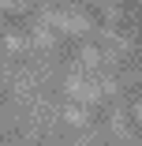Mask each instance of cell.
Here are the masks:
<instances>
[{
	"mask_svg": "<svg viewBox=\"0 0 142 146\" xmlns=\"http://www.w3.org/2000/svg\"><path fill=\"white\" fill-rule=\"evenodd\" d=\"M79 60H82V64H90V68H97V64H101V52H97L94 45H82V52H79Z\"/></svg>",
	"mask_w": 142,
	"mask_h": 146,
	"instance_id": "1",
	"label": "cell"
},
{
	"mask_svg": "<svg viewBox=\"0 0 142 146\" xmlns=\"http://www.w3.org/2000/svg\"><path fill=\"white\" fill-rule=\"evenodd\" d=\"M64 116H67V124H75V127H86V109H79V105H71V109H67Z\"/></svg>",
	"mask_w": 142,
	"mask_h": 146,
	"instance_id": "2",
	"label": "cell"
},
{
	"mask_svg": "<svg viewBox=\"0 0 142 146\" xmlns=\"http://www.w3.org/2000/svg\"><path fill=\"white\" fill-rule=\"evenodd\" d=\"M34 41H38L41 49H45V45H52V41H56V38H52V26H45V23H41L38 30H34Z\"/></svg>",
	"mask_w": 142,
	"mask_h": 146,
	"instance_id": "3",
	"label": "cell"
},
{
	"mask_svg": "<svg viewBox=\"0 0 142 146\" xmlns=\"http://www.w3.org/2000/svg\"><path fill=\"white\" fill-rule=\"evenodd\" d=\"M4 45H8L11 52H19V49L26 45V38H19V34H4Z\"/></svg>",
	"mask_w": 142,
	"mask_h": 146,
	"instance_id": "4",
	"label": "cell"
}]
</instances>
